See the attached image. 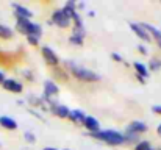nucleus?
<instances>
[{
    "label": "nucleus",
    "instance_id": "1",
    "mask_svg": "<svg viewBox=\"0 0 161 150\" xmlns=\"http://www.w3.org/2000/svg\"><path fill=\"white\" fill-rule=\"evenodd\" d=\"M63 67L70 74V77H74L75 80L83 81V83H99L102 80V75H99L97 72H94L88 67H83L81 64H78L72 59L63 61Z\"/></svg>",
    "mask_w": 161,
    "mask_h": 150
},
{
    "label": "nucleus",
    "instance_id": "2",
    "mask_svg": "<svg viewBox=\"0 0 161 150\" xmlns=\"http://www.w3.org/2000/svg\"><path fill=\"white\" fill-rule=\"evenodd\" d=\"M92 139L99 141V142H103L107 146L111 147H119V146H124L125 144V138H124V133L119 131V130H113V128H108V130H100L97 133H92L89 135Z\"/></svg>",
    "mask_w": 161,
    "mask_h": 150
},
{
    "label": "nucleus",
    "instance_id": "3",
    "mask_svg": "<svg viewBox=\"0 0 161 150\" xmlns=\"http://www.w3.org/2000/svg\"><path fill=\"white\" fill-rule=\"evenodd\" d=\"M16 31H19L24 36H42V25L38 22H33L31 19H16Z\"/></svg>",
    "mask_w": 161,
    "mask_h": 150
},
{
    "label": "nucleus",
    "instance_id": "4",
    "mask_svg": "<svg viewBox=\"0 0 161 150\" xmlns=\"http://www.w3.org/2000/svg\"><path fill=\"white\" fill-rule=\"evenodd\" d=\"M58 96H59V86H58V83L53 81L52 78L44 80V83H42V99L50 103V108L58 102L56 100Z\"/></svg>",
    "mask_w": 161,
    "mask_h": 150
},
{
    "label": "nucleus",
    "instance_id": "5",
    "mask_svg": "<svg viewBox=\"0 0 161 150\" xmlns=\"http://www.w3.org/2000/svg\"><path fill=\"white\" fill-rule=\"evenodd\" d=\"M49 24H53L58 28H69L72 25V19H70L69 14H66L63 11V8H59V9H55L52 13V16L49 19Z\"/></svg>",
    "mask_w": 161,
    "mask_h": 150
},
{
    "label": "nucleus",
    "instance_id": "6",
    "mask_svg": "<svg viewBox=\"0 0 161 150\" xmlns=\"http://www.w3.org/2000/svg\"><path fill=\"white\" fill-rule=\"evenodd\" d=\"M41 55H42V59L46 61V64L47 66H50L52 69L53 67H58L59 66V56L56 55V52H55L52 47H49V46H42L41 47Z\"/></svg>",
    "mask_w": 161,
    "mask_h": 150
},
{
    "label": "nucleus",
    "instance_id": "7",
    "mask_svg": "<svg viewBox=\"0 0 161 150\" xmlns=\"http://www.w3.org/2000/svg\"><path fill=\"white\" fill-rule=\"evenodd\" d=\"M2 88H3L5 91L11 92V94H22V92H24V83L19 81L17 78H13V77H8V78L3 81Z\"/></svg>",
    "mask_w": 161,
    "mask_h": 150
},
{
    "label": "nucleus",
    "instance_id": "8",
    "mask_svg": "<svg viewBox=\"0 0 161 150\" xmlns=\"http://www.w3.org/2000/svg\"><path fill=\"white\" fill-rule=\"evenodd\" d=\"M11 8H13V11H14V16H16V19H31L33 17V11L30 9V8H27L25 5H22V3H11Z\"/></svg>",
    "mask_w": 161,
    "mask_h": 150
},
{
    "label": "nucleus",
    "instance_id": "9",
    "mask_svg": "<svg viewBox=\"0 0 161 150\" xmlns=\"http://www.w3.org/2000/svg\"><path fill=\"white\" fill-rule=\"evenodd\" d=\"M128 27H130V30L141 39V41H144V42H150L152 41V38H150V35L147 33V30L142 27V24H138V22H130L128 24Z\"/></svg>",
    "mask_w": 161,
    "mask_h": 150
},
{
    "label": "nucleus",
    "instance_id": "10",
    "mask_svg": "<svg viewBox=\"0 0 161 150\" xmlns=\"http://www.w3.org/2000/svg\"><path fill=\"white\" fill-rule=\"evenodd\" d=\"M86 113L80 108H75V109H70V116H69V120L77 125V127H83L85 125V120H86Z\"/></svg>",
    "mask_w": 161,
    "mask_h": 150
},
{
    "label": "nucleus",
    "instance_id": "11",
    "mask_svg": "<svg viewBox=\"0 0 161 150\" xmlns=\"http://www.w3.org/2000/svg\"><path fill=\"white\" fill-rule=\"evenodd\" d=\"M83 128L86 130V133H88V135H92V133H97V131H100V130H102L99 119H96L94 116H86V120H85Z\"/></svg>",
    "mask_w": 161,
    "mask_h": 150
},
{
    "label": "nucleus",
    "instance_id": "12",
    "mask_svg": "<svg viewBox=\"0 0 161 150\" xmlns=\"http://www.w3.org/2000/svg\"><path fill=\"white\" fill-rule=\"evenodd\" d=\"M52 114L56 116L58 119H69V116H70V108H69L67 105H64V103L56 102L53 106H52Z\"/></svg>",
    "mask_w": 161,
    "mask_h": 150
},
{
    "label": "nucleus",
    "instance_id": "13",
    "mask_svg": "<svg viewBox=\"0 0 161 150\" xmlns=\"http://www.w3.org/2000/svg\"><path fill=\"white\" fill-rule=\"evenodd\" d=\"M125 130L141 136V135H144V133L149 130V127H147V124H146V122H142V120H131V122L127 125V128H125Z\"/></svg>",
    "mask_w": 161,
    "mask_h": 150
},
{
    "label": "nucleus",
    "instance_id": "14",
    "mask_svg": "<svg viewBox=\"0 0 161 150\" xmlns=\"http://www.w3.org/2000/svg\"><path fill=\"white\" fill-rule=\"evenodd\" d=\"M69 78H70V74H69L64 67L58 66V67H53V69H52V80H53V81L66 83V81H69Z\"/></svg>",
    "mask_w": 161,
    "mask_h": 150
},
{
    "label": "nucleus",
    "instance_id": "15",
    "mask_svg": "<svg viewBox=\"0 0 161 150\" xmlns=\"http://www.w3.org/2000/svg\"><path fill=\"white\" fill-rule=\"evenodd\" d=\"M0 127L3 130H8V131H16L19 128L17 120L9 117V116H0Z\"/></svg>",
    "mask_w": 161,
    "mask_h": 150
},
{
    "label": "nucleus",
    "instance_id": "16",
    "mask_svg": "<svg viewBox=\"0 0 161 150\" xmlns=\"http://www.w3.org/2000/svg\"><path fill=\"white\" fill-rule=\"evenodd\" d=\"M141 24H142V27L147 30V33L150 35V38H152V39H155L158 44H161V30L160 28H157L155 25L147 24V22H141Z\"/></svg>",
    "mask_w": 161,
    "mask_h": 150
},
{
    "label": "nucleus",
    "instance_id": "17",
    "mask_svg": "<svg viewBox=\"0 0 161 150\" xmlns=\"http://www.w3.org/2000/svg\"><path fill=\"white\" fill-rule=\"evenodd\" d=\"M133 69H135V72H136V75H141L142 78H149V74H150V70H149V67L144 64V63H141V61H133Z\"/></svg>",
    "mask_w": 161,
    "mask_h": 150
},
{
    "label": "nucleus",
    "instance_id": "18",
    "mask_svg": "<svg viewBox=\"0 0 161 150\" xmlns=\"http://www.w3.org/2000/svg\"><path fill=\"white\" fill-rule=\"evenodd\" d=\"M14 38V30L8 27L6 24H0V39L2 41H11Z\"/></svg>",
    "mask_w": 161,
    "mask_h": 150
},
{
    "label": "nucleus",
    "instance_id": "19",
    "mask_svg": "<svg viewBox=\"0 0 161 150\" xmlns=\"http://www.w3.org/2000/svg\"><path fill=\"white\" fill-rule=\"evenodd\" d=\"M124 138H125V144H127V146H133V147L141 141V139H139V138H141L139 135H135V133L127 131V130L124 131Z\"/></svg>",
    "mask_w": 161,
    "mask_h": 150
},
{
    "label": "nucleus",
    "instance_id": "20",
    "mask_svg": "<svg viewBox=\"0 0 161 150\" xmlns=\"http://www.w3.org/2000/svg\"><path fill=\"white\" fill-rule=\"evenodd\" d=\"M85 38H86V36H81V35H78V33H70V36H69V44H72V46H75V47H81V46L85 44Z\"/></svg>",
    "mask_w": 161,
    "mask_h": 150
},
{
    "label": "nucleus",
    "instance_id": "21",
    "mask_svg": "<svg viewBox=\"0 0 161 150\" xmlns=\"http://www.w3.org/2000/svg\"><path fill=\"white\" fill-rule=\"evenodd\" d=\"M149 70H152V72H157V70H160L161 69V58H157V56H153V58H150V61H149Z\"/></svg>",
    "mask_w": 161,
    "mask_h": 150
},
{
    "label": "nucleus",
    "instance_id": "22",
    "mask_svg": "<svg viewBox=\"0 0 161 150\" xmlns=\"http://www.w3.org/2000/svg\"><path fill=\"white\" fill-rule=\"evenodd\" d=\"M20 75H22V78H24L27 83H33V81L36 80L35 72H33V70H30V69H24V70L20 72Z\"/></svg>",
    "mask_w": 161,
    "mask_h": 150
},
{
    "label": "nucleus",
    "instance_id": "23",
    "mask_svg": "<svg viewBox=\"0 0 161 150\" xmlns=\"http://www.w3.org/2000/svg\"><path fill=\"white\" fill-rule=\"evenodd\" d=\"M133 150H155L153 147H152V144L149 142V141H144V139H141L135 147H133Z\"/></svg>",
    "mask_w": 161,
    "mask_h": 150
},
{
    "label": "nucleus",
    "instance_id": "24",
    "mask_svg": "<svg viewBox=\"0 0 161 150\" xmlns=\"http://www.w3.org/2000/svg\"><path fill=\"white\" fill-rule=\"evenodd\" d=\"M27 38V44L28 46H31V47H38L39 46V41H41V38H38V36H33V35H30V36H25Z\"/></svg>",
    "mask_w": 161,
    "mask_h": 150
},
{
    "label": "nucleus",
    "instance_id": "25",
    "mask_svg": "<svg viewBox=\"0 0 161 150\" xmlns=\"http://www.w3.org/2000/svg\"><path fill=\"white\" fill-rule=\"evenodd\" d=\"M24 139H25L27 144H35L36 142V135L33 131H25L24 133Z\"/></svg>",
    "mask_w": 161,
    "mask_h": 150
},
{
    "label": "nucleus",
    "instance_id": "26",
    "mask_svg": "<svg viewBox=\"0 0 161 150\" xmlns=\"http://www.w3.org/2000/svg\"><path fill=\"white\" fill-rule=\"evenodd\" d=\"M28 113H30V114H31L33 117H36L38 120H41V122H46V117H44V116H42V114H41V113H39L38 109H33V108H28Z\"/></svg>",
    "mask_w": 161,
    "mask_h": 150
},
{
    "label": "nucleus",
    "instance_id": "27",
    "mask_svg": "<svg viewBox=\"0 0 161 150\" xmlns=\"http://www.w3.org/2000/svg\"><path fill=\"white\" fill-rule=\"evenodd\" d=\"M111 59H113V61H116V63H124L122 55H120V53H117V52H113V53H111Z\"/></svg>",
    "mask_w": 161,
    "mask_h": 150
},
{
    "label": "nucleus",
    "instance_id": "28",
    "mask_svg": "<svg viewBox=\"0 0 161 150\" xmlns=\"http://www.w3.org/2000/svg\"><path fill=\"white\" fill-rule=\"evenodd\" d=\"M138 52H139L141 55H147V53H149L147 47H146V46H142V44H139V46H138Z\"/></svg>",
    "mask_w": 161,
    "mask_h": 150
},
{
    "label": "nucleus",
    "instance_id": "29",
    "mask_svg": "<svg viewBox=\"0 0 161 150\" xmlns=\"http://www.w3.org/2000/svg\"><path fill=\"white\" fill-rule=\"evenodd\" d=\"M152 113L161 116V105H153V106H152Z\"/></svg>",
    "mask_w": 161,
    "mask_h": 150
},
{
    "label": "nucleus",
    "instance_id": "30",
    "mask_svg": "<svg viewBox=\"0 0 161 150\" xmlns=\"http://www.w3.org/2000/svg\"><path fill=\"white\" fill-rule=\"evenodd\" d=\"M86 8V3L85 2H77V9L80 11V9H85Z\"/></svg>",
    "mask_w": 161,
    "mask_h": 150
},
{
    "label": "nucleus",
    "instance_id": "31",
    "mask_svg": "<svg viewBox=\"0 0 161 150\" xmlns=\"http://www.w3.org/2000/svg\"><path fill=\"white\" fill-rule=\"evenodd\" d=\"M6 78H8V77L5 75V72H3V70H0V86L3 85V81H5Z\"/></svg>",
    "mask_w": 161,
    "mask_h": 150
},
{
    "label": "nucleus",
    "instance_id": "32",
    "mask_svg": "<svg viewBox=\"0 0 161 150\" xmlns=\"http://www.w3.org/2000/svg\"><path fill=\"white\" fill-rule=\"evenodd\" d=\"M135 77H136V80H138V81H139V83H141V85H146V81H147V80H146V78H142V77H141V75H136V74H135Z\"/></svg>",
    "mask_w": 161,
    "mask_h": 150
},
{
    "label": "nucleus",
    "instance_id": "33",
    "mask_svg": "<svg viewBox=\"0 0 161 150\" xmlns=\"http://www.w3.org/2000/svg\"><path fill=\"white\" fill-rule=\"evenodd\" d=\"M86 14H88L89 17H94V16H96V11H92V9H91V11H88Z\"/></svg>",
    "mask_w": 161,
    "mask_h": 150
},
{
    "label": "nucleus",
    "instance_id": "34",
    "mask_svg": "<svg viewBox=\"0 0 161 150\" xmlns=\"http://www.w3.org/2000/svg\"><path fill=\"white\" fill-rule=\"evenodd\" d=\"M17 105L19 106H24V105H27V102L25 100H17Z\"/></svg>",
    "mask_w": 161,
    "mask_h": 150
},
{
    "label": "nucleus",
    "instance_id": "35",
    "mask_svg": "<svg viewBox=\"0 0 161 150\" xmlns=\"http://www.w3.org/2000/svg\"><path fill=\"white\" fill-rule=\"evenodd\" d=\"M157 133H158V136H161V122L158 124V127H157Z\"/></svg>",
    "mask_w": 161,
    "mask_h": 150
},
{
    "label": "nucleus",
    "instance_id": "36",
    "mask_svg": "<svg viewBox=\"0 0 161 150\" xmlns=\"http://www.w3.org/2000/svg\"><path fill=\"white\" fill-rule=\"evenodd\" d=\"M42 150H59V149H56V147H50V146H49V147H44Z\"/></svg>",
    "mask_w": 161,
    "mask_h": 150
},
{
    "label": "nucleus",
    "instance_id": "37",
    "mask_svg": "<svg viewBox=\"0 0 161 150\" xmlns=\"http://www.w3.org/2000/svg\"><path fill=\"white\" fill-rule=\"evenodd\" d=\"M61 150H70V149H61Z\"/></svg>",
    "mask_w": 161,
    "mask_h": 150
},
{
    "label": "nucleus",
    "instance_id": "38",
    "mask_svg": "<svg viewBox=\"0 0 161 150\" xmlns=\"http://www.w3.org/2000/svg\"><path fill=\"white\" fill-rule=\"evenodd\" d=\"M155 150H161V147H160V149H155Z\"/></svg>",
    "mask_w": 161,
    "mask_h": 150
},
{
    "label": "nucleus",
    "instance_id": "39",
    "mask_svg": "<svg viewBox=\"0 0 161 150\" xmlns=\"http://www.w3.org/2000/svg\"><path fill=\"white\" fill-rule=\"evenodd\" d=\"M0 147H2V144H0Z\"/></svg>",
    "mask_w": 161,
    "mask_h": 150
},
{
    "label": "nucleus",
    "instance_id": "40",
    "mask_svg": "<svg viewBox=\"0 0 161 150\" xmlns=\"http://www.w3.org/2000/svg\"><path fill=\"white\" fill-rule=\"evenodd\" d=\"M160 47H161V44H160Z\"/></svg>",
    "mask_w": 161,
    "mask_h": 150
}]
</instances>
